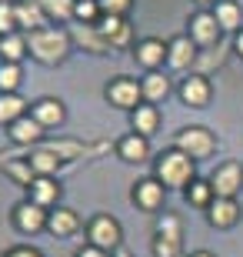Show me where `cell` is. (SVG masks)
Returning a JSON list of instances; mask_svg holds the SVG:
<instances>
[{"label":"cell","instance_id":"6da1fadb","mask_svg":"<svg viewBox=\"0 0 243 257\" xmlns=\"http://www.w3.org/2000/svg\"><path fill=\"white\" fill-rule=\"evenodd\" d=\"M74 50V40H70V30L67 27H44V30H34L27 34V54L37 64H64Z\"/></svg>","mask_w":243,"mask_h":257},{"label":"cell","instance_id":"7a4b0ae2","mask_svg":"<svg viewBox=\"0 0 243 257\" xmlns=\"http://www.w3.org/2000/svg\"><path fill=\"white\" fill-rule=\"evenodd\" d=\"M153 177H157L167 191H187L190 184L196 181V161L187 157L183 151H177V147H170V151H163L157 157Z\"/></svg>","mask_w":243,"mask_h":257},{"label":"cell","instance_id":"3957f363","mask_svg":"<svg viewBox=\"0 0 243 257\" xmlns=\"http://www.w3.org/2000/svg\"><path fill=\"white\" fill-rule=\"evenodd\" d=\"M87 244L90 247H100L107 254L123 247V227L113 214H94L87 220Z\"/></svg>","mask_w":243,"mask_h":257},{"label":"cell","instance_id":"277c9868","mask_svg":"<svg viewBox=\"0 0 243 257\" xmlns=\"http://www.w3.org/2000/svg\"><path fill=\"white\" fill-rule=\"evenodd\" d=\"M183 244V224L177 214H163L153 230V257H180Z\"/></svg>","mask_w":243,"mask_h":257},{"label":"cell","instance_id":"5b68a950","mask_svg":"<svg viewBox=\"0 0 243 257\" xmlns=\"http://www.w3.org/2000/svg\"><path fill=\"white\" fill-rule=\"evenodd\" d=\"M173 147L183 151L187 157H193V161H203V157H210V154L216 151V137H213V131L193 124V127H183V131L173 137Z\"/></svg>","mask_w":243,"mask_h":257},{"label":"cell","instance_id":"8992f818","mask_svg":"<svg viewBox=\"0 0 243 257\" xmlns=\"http://www.w3.org/2000/svg\"><path fill=\"white\" fill-rule=\"evenodd\" d=\"M103 97H107V104H113L117 110H137L143 104V87L140 80H133V77H113L110 84L103 87Z\"/></svg>","mask_w":243,"mask_h":257},{"label":"cell","instance_id":"52a82bcc","mask_svg":"<svg viewBox=\"0 0 243 257\" xmlns=\"http://www.w3.org/2000/svg\"><path fill=\"white\" fill-rule=\"evenodd\" d=\"M210 181V187H213L216 197H233L243 191V164L240 161H223V164H216V171L206 177Z\"/></svg>","mask_w":243,"mask_h":257},{"label":"cell","instance_id":"ba28073f","mask_svg":"<svg viewBox=\"0 0 243 257\" xmlns=\"http://www.w3.org/2000/svg\"><path fill=\"white\" fill-rule=\"evenodd\" d=\"M187 24H190L187 34H190V40H193L196 47H213V44H220V37H223V27H220V20L213 17V10H196Z\"/></svg>","mask_w":243,"mask_h":257},{"label":"cell","instance_id":"9c48e42d","mask_svg":"<svg viewBox=\"0 0 243 257\" xmlns=\"http://www.w3.org/2000/svg\"><path fill=\"white\" fill-rule=\"evenodd\" d=\"M47 217H50V210H44L34 200H20L17 207L10 210V220H14V227L20 234H40V230H47Z\"/></svg>","mask_w":243,"mask_h":257},{"label":"cell","instance_id":"30bf717a","mask_svg":"<svg viewBox=\"0 0 243 257\" xmlns=\"http://www.w3.org/2000/svg\"><path fill=\"white\" fill-rule=\"evenodd\" d=\"M163 197H167V187H163L157 177H140V181L133 184V191H130V200L140 210H147V214H153V210L163 207Z\"/></svg>","mask_w":243,"mask_h":257},{"label":"cell","instance_id":"8fae6325","mask_svg":"<svg viewBox=\"0 0 243 257\" xmlns=\"http://www.w3.org/2000/svg\"><path fill=\"white\" fill-rule=\"evenodd\" d=\"M240 217H243V207H240V200H233V197H213V204L206 207V220H210V227H216V230L236 227Z\"/></svg>","mask_w":243,"mask_h":257},{"label":"cell","instance_id":"7c38bea8","mask_svg":"<svg viewBox=\"0 0 243 257\" xmlns=\"http://www.w3.org/2000/svg\"><path fill=\"white\" fill-rule=\"evenodd\" d=\"M177 94H180V100L187 107H206L210 104V97H213V84L206 80V74H190V77H183L180 80V87H177Z\"/></svg>","mask_w":243,"mask_h":257},{"label":"cell","instance_id":"4fadbf2b","mask_svg":"<svg viewBox=\"0 0 243 257\" xmlns=\"http://www.w3.org/2000/svg\"><path fill=\"white\" fill-rule=\"evenodd\" d=\"M133 60L140 67H147V74H153V70H160V67L167 64V44L157 37H143L133 44Z\"/></svg>","mask_w":243,"mask_h":257},{"label":"cell","instance_id":"5bb4252c","mask_svg":"<svg viewBox=\"0 0 243 257\" xmlns=\"http://www.w3.org/2000/svg\"><path fill=\"white\" fill-rule=\"evenodd\" d=\"M97 34H100V37L110 44V50L130 47V40H133V27L127 24V17H100V24H97Z\"/></svg>","mask_w":243,"mask_h":257},{"label":"cell","instance_id":"9a60e30c","mask_svg":"<svg viewBox=\"0 0 243 257\" xmlns=\"http://www.w3.org/2000/svg\"><path fill=\"white\" fill-rule=\"evenodd\" d=\"M80 227H84V220H80V214H77L74 207H54V210H50V217H47V234H54L57 240L74 237Z\"/></svg>","mask_w":243,"mask_h":257},{"label":"cell","instance_id":"2e32d148","mask_svg":"<svg viewBox=\"0 0 243 257\" xmlns=\"http://www.w3.org/2000/svg\"><path fill=\"white\" fill-rule=\"evenodd\" d=\"M196 60V44L190 40V34H177L173 40H167V67L170 70H187Z\"/></svg>","mask_w":243,"mask_h":257},{"label":"cell","instance_id":"e0dca14e","mask_svg":"<svg viewBox=\"0 0 243 257\" xmlns=\"http://www.w3.org/2000/svg\"><path fill=\"white\" fill-rule=\"evenodd\" d=\"M14 10H17V27L24 30V34L50 27L47 14H44V7H40L37 0H14Z\"/></svg>","mask_w":243,"mask_h":257},{"label":"cell","instance_id":"ac0fdd59","mask_svg":"<svg viewBox=\"0 0 243 257\" xmlns=\"http://www.w3.org/2000/svg\"><path fill=\"white\" fill-rule=\"evenodd\" d=\"M44 131H47V127L40 124V120H34L30 114H24L20 120H14V124L7 127L10 141H14V144H20V147H30V144H40V141H44Z\"/></svg>","mask_w":243,"mask_h":257},{"label":"cell","instance_id":"d6986e66","mask_svg":"<svg viewBox=\"0 0 243 257\" xmlns=\"http://www.w3.org/2000/svg\"><path fill=\"white\" fill-rule=\"evenodd\" d=\"M30 117L40 120L44 127H60L67 120V110H64V104H60L57 97H40V100L30 104Z\"/></svg>","mask_w":243,"mask_h":257},{"label":"cell","instance_id":"ffe728a7","mask_svg":"<svg viewBox=\"0 0 243 257\" xmlns=\"http://www.w3.org/2000/svg\"><path fill=\"white\" fill-rule=\"evenodd\" d=\"M117 157H120V161H127V164H143V161H150V141L130 131L127 137H120V141H117Z\"/></svg>","mask_w":243,"mask_h":257},{"label":"cell","instance_id":"44dd1931","mask_svg":"<svg viewBox=\"0 0 243 257\" xmlns=\"http://www.w3.org/2000/svg\"><path fill=\"white\" fill-rule=\"evenodd\" d=\"M60 184H57V177H37V181L27 187V200H34V204H40L44 210L57 207V200H60Z\"/></svg>","mask_w":243,"mask_h":257},{"label":"cell","instance_id":"7402d4cb","mask_svg":"<svg viewBox=\"0 0 243 257\" xmlns=\"http://www.w3.org/2000/svg\"><path fill=\"white\" fill-rule=\"evenodd\" d=\"M70 40H74L77 47L90 50V54H110V44L97 34V27H84V24H70Z\"/></svg>","mask_w":243,"mask_h":257},{"label":"cell","instance_id":"603a6c76","mask_svg":"<svg viewBox=\"0 0 243 257\" xmlns=\"http://www.w3.org/2000/svg\"><path fill=\"white\" fill-rule=\"evenodd\" d=\"M0 171L7 174L14 184H20V187H30V184L37 181V174H34L27 157H7V154H0Z\"/></svg>","mask_w":243,"mask_h":257},{"label":"cell","instance_id":"cb8c5ba5","mask_svg":"<svg viewBox=\"0 0 243 257\" xmlns=\"http://www.w3.org/2000/svg\"><path fill=\"white\" fill-rule=\"evenodd\" d=\"M130 127H133V134H140V137H147V141H150V137L160 131V110L153 104H140L130 114Z\"/></svg>","mask_w":243,"mask_h":257},{"label":"cell","instance_id":"d4e9b609","mask_svg":"<svg viewBox=\"0 0 243 257\" xmlns=\"http://www.w3.org/2000/svg\"><path fill=\"white\" fill-rule=\"evenodd\" d=\"M140 87H143V104L157 107L160 100H167V94H170V77L160 74V70H153V74H147L140 80Z\"/></svg>","mask_w":243,"mask_h":257},{"label":"cell","instance_id":"484cf974","mask_svg":"<svg viewBox=\"0 0 243 257\" xmlns=\"http://www.w3.org/2000/svg\"><path fill=\"white\" fill-rule=\"evenodd\" d=\"M213 17L220 20V27H223V30H233V34L243 30V7L236 4V0H216Z\"/></svg>","mask_w":243,"mask_h":257},{"label":"cell","instance_id":"4316f807","mask_svg":"<svg viewBox=\"0 0 243 257\" xmlns=\"http://www.w3.org/2000/svg\"><path fill=\"white\" fill-rule=\"evenodd\" d=\"M27 161H30V167H34L37 177H54V174L60 171V164H64L54 151H50V147H37V151H30Z\"/></svg>","mask_w":243,"mask_h":257},{"label":"cell","instance_id":"83f0119b","mask_svg":"<svg viewBox=\"0 0 243 257\" xmlns=\"http://www.w3.org/2000/svg\"><path fill=\"white\" fill-rule=\"evenodd\" d=\"M24 57H27V34L24 30L10 34V37H0V60L4 64H20Z\"/></svg>","mask_w":243,"mask_h":257},{"label":"cell","instance_id":"f1b7e54d","mask_svg":"<svg viewBox=\"0 0 243 257\" xmlns=\"http://www.w3.org/2000/svg\"><path fill=\"white\" fill-rule=\"evenodd\" d=\"M24 114H30V110H27V100L20 94H0V127H10Z\"/></svg>","mask_w":243,"mask_h":257},{"label":"cell","instance_id":"f546056e","mask_svg":"<svg viewBox=\"0 0 243 257\" xmlns=\"http://www.w3.org/2000/svg\"><path fill=\"white\" fill-rule=\"evenodd\" d=\"M40 7H44V14H47L50 24H70L74 20V7H77V0H37Z\"/></svg>","mask_w":243,"mask_h":257},{"label":"cell","instance_id":"4dcf8cb0","mask_svg":"<svg viewBox=\"0 0 243 257\" xmlns=\"http://www.w3.org/2000/svg\"><path fill=\"white\" fill-rule=\"evenodd\" d=\"M183 197H187V204H193V207H210V204H213V187H210V181H200V177H196L193 184H190L187 191H183Z\"/></svg>","mask_w":243,"mask_h":257},{"label":"cell","instance_id":"1f68e13d","mask_svg":"<svg viewBox=\"0 0 243 257\" xmlns=\"http://www.w3.org/2000/svg\"><path fill=\"white\" fill-rule=\"evenodd\" d=\"M100 4L97 0H77V7H74V20L77 24H84V27H97L100 24Z\"/></svg>","mask_w":243,"mask_h":257},{"label":"cell","instance_id":"d6a6232c","mask_svg":"<svg viewBox=\"0 0 243 257\" xmlns=\"http://www.w3.org/2000/svg\"><path fill=\"white\" fill-rule=\"evenodd\" d=\"M20 80H24L20 64H4V60H0V94H17Z\"/></svg>","mask_w":243,"mask_h":257},{"label":"cell","instance_id":"836d02e7","mask_svg":"<svg viewBox=\"0 0 243 257\" xmlns=\"http://www.w3.org/2000/svg\"><path fill=\"white\" fill-rule=\"evenodd\" d=\"M17 10H14V0H0V37H10L17 34Z\"/></svg>","mask_w":243,"mask_h":257},{"label":"cell","instance_id":"e575fe53","mask_svg":"<svg viewBox=\"0 0 243 257\" xmlns=\"http://www.w3.org/2000/svg\"><path fill=\"white\" fill-rule=\"evenodd\" d=\"M103 17H127L133 7V0H97Z\"/></svg>","mask_w":243,"mask_h":257},{"label":"cell","instance_id":"d590c367","mask_svg":"<svg viewBox=\"0 0 243 257\" xmlns=\"http://www.w3.org/2000/svg\"><path fill=\"white\" fill-rule=\"evenodd\" d=\"M4 257H44L37 247H30V244H17V247L4 250Z\"/></svg>","mask_w":243,"mask_h":257},{"label":"cell","instance_id":"8d00e7d4","mask_svg":"<svg viewBox=\"0 0 243 257\" xmlns=\"http://www.w3.org/2000/svg\"><path fill=\"white\" fill-rule=\"evenodd\" d=\"M74 257H113V254H107V250H100V247H90V244H84V247L77 250Z\"/></svg>","mask_w":243,"mask_h":257},{"label":"cell","instance_id":"74e56055","mask_svg":"<svg viewBox=\"0 0 243 257\" xmlns=\"http://www.w3.org/2000/svg\"><path fill=\"white\" fill-rule=\"evenodd\" d=\"M236 54H240V57H243V30H240V34H236Z\"/></svg>","mask_w":243,"mask_h":257},{"label":"cell","instance_id":"f35d334b","mask_svg":"<svg viewBox=\"0 0 243 257\" xmlns=\"http://www.w3.org/2000/svg\"><path fill=\"white\" fill-rule=\"evenodd\" d=\"M113 257H137V254H130L127 247H120V250H113Z\"/></svg>","mask_w":243,"mask_h":257},{"label":"cell","instance_id":"ab89813d","mask_svg":"<svg viewBox=\"0 0 243 257\" xmlns=\"http://www.w3.org/2000/svg\"><path fill=\"white\" fill-rule=\"evenodd\" d=\"M187 257H216V254H210V250H193V254H187Z\"/></svg>","mask_w":243,"mask_h":257},{"label":"cell","instance_id":"60d3db41","mask_svg":"<svg viewBox=\"0 0 243 257\" xmlns=\"http://www.w3.org/2000/svg\"><path fill=\"white\" fill-rule=\"evenodd\" d=\"M193 4H200V7H216V0H193Z\"/></svg>","mask_w":243,"mask_h":257},{"label":"cell","instance_id":"b9f144b4","mask_svg":"<svg viewBox=\"0 0 243 257\" xmlns=\"http://www.w3.org/2000/svg\"><path fill=\"white\" fill-rule=\"evenodd\" d=\"M0 257H4V254H0Z\"/></svg>","mask_w":243,"mask_h":257}]
</instances>
